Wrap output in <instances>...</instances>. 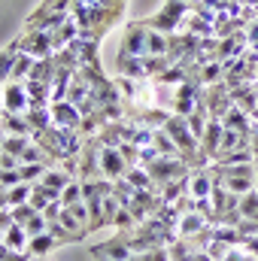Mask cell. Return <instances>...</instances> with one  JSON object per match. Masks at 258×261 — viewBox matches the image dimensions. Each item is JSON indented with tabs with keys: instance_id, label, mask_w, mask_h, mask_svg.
I'll return each mask as SVG.
<instances>
[{
	"instance_id": "obj_1",
	"label": "cell",
	"mask_w": 258,
	"mask_h": 261,
	"mask_svg": "<svg viewBox=\"0 0 258 261\" xmlns=\"http://www.w3.org/2000/svg\"><path fill=\"white\" fill-rule=\"evenodd\" d=\"M70 15L73 21L79 24V37L82 40H104L119 21H122V9H104V6H88L82 0H73L70 3Z\"/></svg>"
},
{
	"instance_id": "obj_2",
	"label": "cell",
	"mask_w": 258,
	"mask_h": 261,
	"mask_svg": "<svg viewBox=\"0 0 258 261\" xmlns=\"http://www.w3.org/2000/svg\"><path fill=\"white\" fill-rule=\"evenodd\" d=\"M192 15V6L183 3V0H164V6L149 15V18H137L146 31H161V34H179L183 31V21Z\"/></svg>"
},
{
	"instance_id": "obj_3",
	"label": "cell",
	"mask_w": 258,
	"mask_h": 261,
	"mask_svg": "<svg viewBox=\"0 0 258 261\" xmlns=\"http://www.w3.org/2000/svg\"><path fill=\"white\" fill-rule=\"evenodd\" d=\"M18 52L31 55V58H52L55 55V43H52V31H24L21 37H15Z\"/></svg>"
},
{
	"instance_id": "obj_4",
	"label": "cell",
	"mask_w": 258,
	"mask_h": 261,
	"mask_svg": "<svg viewBox=\"0 0 258 261\" xmlns=\"http://www.w3.org/2000/svg\"><path fill=\"white\" fill-rule=\"evenodd\" d=\"M100 137H85L79 149V179H104L100 176Z\"/></svg>"
},
{
	"instance_id": "obj_5",
	"label": "cell",
	"mask_w": 258,
	"mask_h": 261,
	"mask_svg": "<svg viewBox=\"0 0 258 261\" xmlns=\"http://www.w3.org/2000/svg\"><path fill=\"white\" fill-rule=\"evenodd\" d=\"M146 170H149V176L155 179V186H158V189H164L167 182L183 179V176H189V173H192V167H189L183 158H158V161H152Z\"/></svg>"
},
{
	"instance_id": "obj_6",
	"label": "cell",
	"mask_w": 258,
	"mask_h": 261,
	"mask_svg": "<svg viewBox=\"0 0 258 261\" xmlns=\"http://www.w3.org/2000/svg\"><path fill=\"white\" fill-rule=\"evenodd\" d=\"M119 52H122V55H137V58L149 55V31H146L137 18L128 21V28H125V34H122Z\"/></svg>"
},
{
	"instance_id": "obj_7",
	"label": "cell",
	"mask_w": 258,
	"mask_h": 261,
	"mask_svg": "<svg viewBox=\"0 0 258 261\" xmlns=\"http://www.w3.org/2000/svg\"><path fill=\"white\" fill-rule=\"evenodd\" d=\"M91 255H94V258H110V261H128L131 255H134V249H131L125 231H116V237H110L107 243L91 246Z\"/></svg>"
},
{
	"instance_id": "obj_8",
	"label": "cell",
	"mask_w": 258,
	"mask_h": 261,
	"mask_svg": "<svg viewBox=\"0 0 258 261\" xmlns=\"http://www.w3.org/2000/svg\"><path fill=\"white\" fill-rule=\"evenodd\" d=\"M207 103H210V119L222 122L225 113L234 107V97H231V88L225 82H216V85H207Z\"/></svg>"
},
{
	"instance_id": "obj_9",
	"label": "cell",
	"mask_w": 258,
	"mask_h": 261,
	"mask_svg": "<svg viewBox=\"0 0 258 261\" xmlns=\"http://www.w3.org/2000/svg\"><path fill=\"white\" fill-rule=\"evenodd\" d=\"M3 110L18 113V116H24L31 110V94H28L24 82H6L3 85Z\"/></svg>"
},
{
	"instance_id": "obj_10",
	"label": "cell",
	"mask_w": 258,
	"mask_h": 261,
	"mask_svg": "<svg viewBox=\"0 0 258 261\" xmlns=\"http://www.w3.org/2000/svg\"><path fill=\"white\" fill-rule=\"evenodd\" d=\"M125 173H128V164H125L122 152L116 146H104L100 149V176L116 182V179H125Z\"/></svg>"
},
{
	"instance_id": "obj_11",
	"label": "cell",
	"mask_w": 258,
	"mask_h": 261,
	"mask_svg": "<svg viewBox=\"0 0 258 261\" xmlns=\"http://www.w3.org/2000/svg\"><path fill=\"white\" fill-rule=\"evenodd\" d=\"M49 110H52V125L79 130V125H82V113H79L76 103H70V100H58V103H49Z\"/></svg>"
},
{
	"instance_id": "obj_12",
	"label": "cell",
	"mask_w": 258,
	"mask_h": 261,
	"mask_svg": "<svg viewBox=\"0 0 258 261\" xmlns=\"http://www.w3.org/2000/svg\"><path fill=\"white\" fill-rule=\"evenodd\" d=\"M222 122H216V119H210V125L203 130V137H200V158L207 161V164H213V158L219 155V146H222Z\"/></svg>"
},
{
	"instance_id": "obj_13",
	"label": "cell",
	"mask_w": 258,
	"mask_h": 261,
	"mask_svg": "<svg viewBox=\"0 0 258 261\" xmlns=\"http://www.w3.org/2000/svg\"><path fill=\"white\" fill-rule=\"evenodd\" d=\"M213 189H216V182H213L210 167H197V170L189 173V195H192L194 200H197V197H210Z\"/></svg>"
},
{
	"instance_id": "obj_14",
	"label": "cell",
	"mask_w": 258,
	"mask_h": 261,
	"mask_svg": "<svg viewBox=\"0 0 258 261\" xmlns=\"http://www.w3.org/2000/svg\"><path fill=\"white\" fill-rule=\"evenodd\" d=\"M252 116L249 113H243L240 107H231L228 113H225V119H222V128L225 130H237V134H252Z\"/></svg>"
},
{
	"instance_id": "obj_15",
	"label": "cell",
	"mask_w": 258,
	"mask_h": 261,
	"mask_svg": "<svg viewBox=\"0 0 258 261\" xmlns=\"http://www.w3.org/2000/svg\"><path fill=\"white\" fill-rule=\"evenodd\" d=\"M0 130L3 134H18V137H31L34 128L28 122V116H18V113H0Z\"/></svg>"
},
{
	"instance_id": "obj_16",
	"label": "cell",
	"mask_w": 258,
	"mask_h": 261,
	"mask_svg": "<svg viewBox=\"0 0 258 261\" xmlns=\"http://www.w3.org/2000/svg\"><path fill=\"white\" fill-rule=\"evenodd\" d=\"M116 73L119 76H128V79H146V67H143V58L137 55H122L116 58Z\"/></svg>"
},
{
	"instance_id": "obj_17",
	"label": "cell",
	"mask_w": 258,
	"mask_h": 261,
	"mask_svg": "<svg viewBox=\"0 0 258 261\" xmlns=\"http://www.w3.org/2000/svg\"><path fill=\"white\" fill-rule=\"evenodd\" d=\"M55 73H58V61H55V55L52 58H37L34 61V70H31V82H43V85H52V79H55Z\"/></svg>"
},
{
	"instance_id": "obj_18",
	"label": "cell",
	"mask_w": 258,
	"mask_h": 261,
	"mask_svg": "<svg viewBox=\"0 0 258 261\" xmlns=\"http://www.w3.org/2000/svg\"><path fill=\"white\" fill-rule=\"evenodd\" d=\"M203 228H210V222H207L200 213H186V216H179V222H176V234H179V237H194V234H200Z\"/></svg>"
},
{
	"instance_id": "obj_19",
	"label": "cell",
	"mask_w": 258,
	"mask_h": 261,
	"mask_svg": "<svg viewBox=\"0 0 258 261\" xmlns=\"http://www.w3.org/2000/svg\"><path fill=\"white\" fill-rule=\"evenodd\" d=\"M210 200H213V210H216V213H228V210H240V195H234V192H228L225 186H216V189H213V195H210Z\"/></svg>"
},
{
	"instance_id": "obj_20",
	"label": "cell",
	"mask_w": 258,
	"mask_h": 261,
	"mask_svg": "<svg viewBox=\"0 0 258 261\" xmlns=\"http://www.w3.org/2000/svg\"><path fill=\"white\" fill-rule=\"evenodd\" d=\"M55 246H61V240H58V237H52L49 231H46V234H37V237H31V240H28V252H31L34 258H46Z\"/></svg>"
},
{
	"instance_id": "obj_21",
	"label": "cell",
	"mask_w": 258,
	"mask_h": 261,
	"mask_svg": "<svg viewBox=\"0 0 258 261\" xmlns=\"http://www.w3.org/2000/svg\"><path fill=\"white\" fill-rule=\"evenodd\" d=\"M28 240H31V237H28L24 225H15V222H12V225L3 231V243H6L12 252H24V249H28Z\"/></svg>"
},
{
	"instance_id": "obj_22",
	"label": "cell",
	"mask_w": 258,
	"mask_h": 261,
	"mask_svg": "<svg viewBox=\"0 0 258 261\" xmlns=\"http://www.w3.org/2000/svg\"><path fill=\"white\" fill-rule=\"evenodd\" d=\"M125 179H128L134 189H149V192H158V195H161V189L155 186V179L149 176V170H146V167H131L128 173H125Z\"/></svg>"
},
{
	"instance_id": "obj_23",
	"label": "cell",
	"mask_w": 258,
	"mask_h": 261,
	"mask_svg": "<svg viewBox=\"0 0 258 261\" xmlns=\"http://www.w3.org/2000/svg\"><path fill=\"white\" fill-rule=\"evenodd\" d=\"M164 158H179V146L173 143V137L167 134L164 128H155V143H152Z\"/></svg>"
},
{
	"instance_id": "obj_24",
	"label": "cell",
	"mask_w": 258,
	"mask_h": 261,
	"mask_svg": "<svg viewBox=\"0 0 258 261\" xmlns=\"http://www.w3.org/2000/svg\"><path fill=\"white\" fill-rule=\"evenodd\" d=\"M21 164H46V167H58V164L43 152V146H37L34 140H31V143H28V149L21 152Z\"/></svg>"
},
{
	"instance_id": "obj_25",
	"label": "cell",
	"mask_w": 258,
	"mask_h": 261,
	"mask_svg": "<svg viewBox=\"0 0 258 261\" xmlns=\"http://www.w3.org/2000/svg\"><path fill=\"white\" fill-rule=\"evenodd\" d=\"M43 186H49V189H58V192H64L67 186L73 182V176L67 173V170H61V167H49L46 173H43V179H40Z\"/></svg>"
},
{
	"instance_id": "obj_26",
	"label": "cell",
	"mask_w": 258,
	"mask_h": 261,
	"mask_svg": "<svg viewBox=\"0 0 258 261\" xmlns=\"http://www.w3.org/2000/svg\"><path fill=\"white\" fill-rule=\"evenodd\" d=\"M15 58H18V46H15V40H12L6 49H0V79H3V82H9L12 67H15Z\"/></svg>"
},
{
	"instance_id": "obj_27",
	"label": "cell",
	"mask_w": 258,
	"mask_h": 261,
	"mask_svg": "<svg viewBox=\"0 0 258 261\" xmlns=\"http://www.w3.org/2000/svg\"><path fill=\"white\" fill-rule=\"evenodd\" d=\"M252 161H255L252 149H234V152H222L213 158V164H252Z\"/></svg>"
},
{
	"instance_id": "obj_28",
	"label": "cell",
	"mask_w": 258,
	"mask_h": 261,
	"mask_svg": "<svg viewBox=\"0 0 258 261\" xmlns=\"http://www.w3.org/2000/svg\"><path fill=\"white\" fill-rule=\"evenodd\" d=\"M34 61H37V58H31V55L18 52V58H15V67H12V76H9V82H24V79L31 76V70H34Z\"/></svg>"
},
{
	"instance_id": "obj_29",
	"label": "cell",
	"mask_w": 258,
	"mask_h": 261,
	"mask_svg": "<svg viewBox=\"0 0 258 261\" xmlns=\"http://www.w3.org/2000/svg\"><path fill=\"white\" fill-rule=\"evenodd\" d=\"M31 192H34V186H31V182H18V186L6 189V206H18V203H28V200H31Z\"/></svg>"
},
{
	"instance_id": "obj_30",
	"label": "cell",
	"mask_w": 258,
	"mask_h": 261,
	"mask_svg": "<svg viewBox=\"0 0 258 261\" xmlns=\"http://www.w3.org/2000/svg\"><path fill=\"white\" fill-rule=\"evenodd\" d=\"M28 143H31V137H18V134H6V137H3V146H0V152H9V155H15V158H21V152L28 149Z\"/></svg>"
},
{
	"instance_id": "obj_31",
	"label": "cell",
	"mask_w": 258,
	"mask_h": 261,
	"mask_svg": "<svg viewBox=\"0 0 258 261\" xmlns=\"http://www.w3.org/2000/svg\"><path fill=\"white\" fill-rule=\"evenodd\" d=\"M183 31L186 34H194V37H216V31H213V24L210 21H203V18H197V15H189L186 21H183Z\"/></svg>"
},
{
	"instance_id": "obj_32",
	"label": "cell",
	"mask_w": 258,
	"mask_h": 261,
	"mask_svg": "<svg viewBox=\"0 0 258 261\" xmlns=\"http://www.w3.org/2000/svg\"><path fill=\"white\" fill-rule=\"evenodd\" d=\"M186 192H189V176L167 182V186L161 189V197H164V203H173V200H179V197L186 195Z\"/></svg>"
},
{
	"instance_id": "obj_33",
	"label": "cell",
	"mask_w": 258,
	"mask_h": 261,
	"mask_svg": "<svg viewBox=\"0 0 258 261\" xmlns=\"http://www.w3.org/2000/svg\"><path fill=\"white\" fill-rule=\"evenodd\" d=\"M240 216L258 222V189H252V192H246L240 197Z\"/></svg>"
},
{
	"instance_id": "obj_34",
	"label": "cell",
	"mask_w": 258,
	"mask_h": 261,
	"mask_svg": "<svg viewBox=\"0 0 258 261\" xmlns=\"http://www.w3.org/2000/svg\"><path fill=\"white\" fill-rule=\"evenodd\" d=\"M167 49H170L167 34H161V31H149V55H167Z\"/></svg>"
},
{
	"instance_id": "obj_35",
	"label": "cell",
	"mask_w": 258,
	"mask_h": 261,
	"mask_svg": "<svg viewBox=\"0 0 258 261\" xmlns=\"http://www.w3.org/2000/svg\"><path fill=\"white\" fill-rule=\"evenodd\" d=\"M46 170H49L46 164H21V167H18V173H21V179H24V182H31V186H34V182H40Z\"/></svg>"
},
{
	"instance_id": "obj_36",
	"label": "cell",
	"mask_w": 258,
	"mask_h": 261,
	"mask_svg": "<svg viewBox=\"0 0 258 261\" xmlns=\"http://www.w3.org/2000/svg\"><path fill=\"white\" fill-rule=\"evenodd\" d=\"M119 152H122V158H125V164L131 167H140V146L137 143H131V140H125L122 146H119Z\"/></svg>"
},
{
	"instance_id": "obj_37",
	"label": "cell",
	"mask_w": 258,
	"mask_h": 261,
	"mask_svg": "<svg viewBox=\"0 0 258 261\" xmlns=\"http://www.w3.org/2000/svg\"><path fill=\"white\" fill-rule=\"evenodd\" d=\"M9 213H12V222H15V225H28V222L37 216V210H34L31 203H18V206H9Z\"/></svg>"
},
{
	"instance_id": "obj_38",
	"label": "cell",
	"mask_w": 258,
	"mask_h": 261,
	"mask_svg": "<svg viewBox=\"0 0 258 261\" xmlns=\"http://www.w3.org/2000/svg\"><path fill=\"white\" fill-rule=\"evenodd\" d=\"M67 210H70V213L79 219V225H82V228H88V234H91V213H88V203H85V200H79V203H70Z\"/></svg>"
},
{
	"instance_id": "obj_39",
	"label": "cell",
	"mask_w": 258,
	"mask_h": 261,
	"mask_svg": "<svg viewBox=\"0 0 258 261\" xmlns=\"http://www.w3.org/2000/svg\"><path fill=\"white\" fill-rule=\"evenodd\" d=\"M79 200H82V182H79V179H73L64 192H61V203L70 206V203H79Z\"/></svg>"
},
{
	"instance_id": "obj_40",
	"label": "cell",
	"mask_w": 258,
	"mask_h": 261,
	"mask_svg": "<svg viewBox=\"0 0 258 261\" xmlns=\"http://www.w3.org/2000/svg\"><path fill=\"white\" fill-rule=\"evenodd\" d=\"M231 249H234V246H228V243H222V240H216V237H213V243L207 246V252H210L213 261H225V255H228Z\"/></svg>"
},
{
	"instance_id": "obj_41",
	"label": "cell",
	"mask_w": 258,
	"mask_h": 261,
	"mask_svg": "<svg viewBox=\"0 0 258 261\" xmlns=\"http://www.w3.org/2000/svg\"><path fill=\"white\" fill-rule=\"evenodd\" d=\"M194 206H197V200H194V197L189 195V192L179 197V200H173V210H176L179 216H186V213H194Z\"/></svg>"
},
{
	"instance_id": "obj_42",
	"label": "cell",
	"mask_w": 258,
	"mask_h": 261,
	"mask_svg": "<svg viewBox=\"0 0 258 261\" xmlns=\"http://www.w3.org/2000/svg\"><path fill=\"white\" fill-rule=\"evenodd\" d=\"M158 158H164V155H161L155 146H143V149H140V167H149V164L158 161Z\"/></svg>"
},
{
	"instance_id": "obj_43",
	"label": "cell",
	"mask_w": 258,
	"mask_h": 261,
	"mask_svg": "<svg viewBox=\"0 0 258 261\" xmlns=\"http://www.w3.org/2000/svg\"><path fill=\"white\" fill-rule=\"evenodd\" d=\"M18 182H24L18 170H3V173H0V186H3V189H12V186H18Z\"/></svg>"
},
{
	"instance_id": "obj_44",
	"label": "cell",
	"mask_w": 258,
	"mask_h": 261,
	"mask_svg": "<svg viewBox=\"0 0 258 261\" xmlns=\"http://www.w3.org/2000/svg\"><path fill=\"white\" fill-rule=\"evenodd\" d=\"M243 249L252 252V255L258 258V237H246V240H243Z\"/></svg>"
},
{
	"instance_id": "obj_45",
	"label": "cell",
	"mask_w": 258,
	"mask_h": 261,
	"mask_svg": "<svg viewBox=\"0 0 258 261\" xmlns=\"http://www.w3.org/2000/svg\"><path fill=\"white\" fill-rule=\"evenodd\" d=\"M252 155H255V161H258V122L252 125Z\"/></svg>"
},
{
	"instance_id": "obj_46",
	"label": "cell",
	"mask_w": 258,
	"mask_h": 261,
	"mask_svg": "<svg viewBox=\"0 0 258 261\" xmlns=\"http://www.w3.org/2000/svg\"><path fill=\"white\" fill-rule=\"evenodd\" d=\"M192 261H213V258H210V252L203 249V252H194V258H192Z\"/></svg>"
},
{
	"instance_id": "obj_47",
	"label": "cell",
	"mask_w": 258,
	"mask_h": 261,
	"mask_svg": "<svg viewBox=\"0 0 258 261\" xmlns=\"http://www.w3.org/2000/svg\"><path fill=\"white\" fill-rule=\"evenodd\" d=\"M0 113H3V88H0Z\"/></svg>"
},
{
	"instance_id": "obj_48",
	"label": "cell",
	"mask_w": 258,
	"mask_h": 261,
	"mask_svg": "<svg viewBox=\"0 0 258 261\" xmlns=\"http://www.w3.org/2000/svg\"><path fill=\"white\" fill-rule=\"evenodd\" d=\"M3 137H6V134H3V130H0V146H3Z\"/></svg>"
},
{
	"instance_id": "obj_49",
	"label": "cell",
	"mask_w": 258,
	"mask_h": 261,
	"mask_svg": "<svg viewBox=\"0 0 258 261\" xmlns=\"http://www.w3.org/2000/svg\"><path fill=\"white\" fill-rule=\"evenodd\" d=\"M255 167H258V164H255ZM255 189H258V170H255Z\"/></svg>"
},
{
	"instance_id": "obj_50",
	"label": "cell",
	"mask_w": 258,
	"mask_h": 261,
	"mask_svg": "<svg viewBox=\"0 0 258 261\" xmlns=\"http://www.w3.org/2000/svg\"><path fill=\"white\" fill-rule=\"evenodd\" d=\"M183 3H189V6H192V3H194V0H183Z\"/></svg>"
},
{
	"instance_id": "obj_51",
	"label": "cell",
	"mask_w": 258,
	"mask_h": 261,
	"mask_svg": "<svg viewBox=\"0 0 258 261\" xmlns=\"http://www.w3.org/2000/svg\"><path fill=\"white\" fill-rule=\"evenodd\" d=\"M3 85H6V82H3V79H0V88H3Z\"/></svg>"
},
{
	"instance_id": "obj_52",
	"label": "cell",
	"mask_w": 258,
	"mask_h": 261,
	"mask_svg": "<svg viewBox=\"0 0 258 261\" xmlns=\"http://www.w3.org/2000/svg\"><path fill=\"white\" fill-rule=\"evenodd\" d=\"M0 243H3V231H0Z\"/></svg>"
},
{
	"instance_id": "obj_53",
	"label": "cell",
	"mask_w": 258,
	"mask_h": 261,
	"mask_svg": "<svg viewBox=\"0 0 258 261\" xmlns=\"http://www.w3.org/2000/svg\"><path fill=\"white\" fill-rule=\"evenodd\" d=\"M37 261H46V258H37Z\"/></svg>"
},
{
	"instance_id": "obj_54",
	"label": "cell",
	"mask_w": 258,
	"mask_h": 261,
	"mask_svg": "<svg viewBox=\"0 0 258 261\" xmlns=\"http://www.w3.org/2000/svg\"><path fill=\"white\" fill-rule=\"evenodd\" d=\"M255 164H258V161H255Z\"/></svg>"
}]
</instances>
